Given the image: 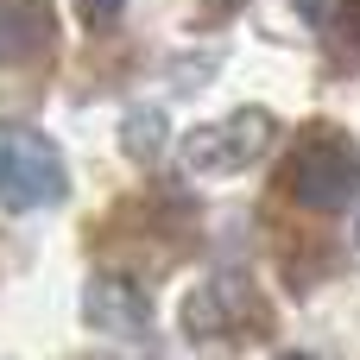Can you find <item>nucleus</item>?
<instances>
[{"mask_svg": "<svg viewBox=\"0 0 360 360\" xmlns=\"http://www.w3.org/2000/svg\"><path fill=\"white\" fill-rule=\"evenodd\" d=\"M354 247H360V221H354Z\"/></svg>", "mask_w": 360, "mask_h": 360, "instance_id": "9d476101", "label": "nucleus"}, {"mask_svg": "<svg viewBox=\"0 0 360 360\" xmlns=\"http://www.w3.org/2000/svg\"><path fill=\"white\" fill-rule=\"evenodd\" d=\"M63 190H70L63 152H57V146L38 133V127L0 120V209L32 215V209L63 202Z\"/></svg>", "mask_w": 360, "mask_h": 360, "instance_id": "f03ea898", "label": "nucleus"}, {"mask_svg": "<svg viewBox=\"0 0 360 360\" xmlns=\"http://www.w3.org/2000/svg\"><path fill=\"white\" fill-rule=\"evenodd\" d=\"M285 196L310 215H342L360 196V146L335 120H310L285 152Z\"/></svg>", "mask_w": 360, "mask_h": 360, "instance_id": "f257e3e1", "label": "nucleus"}, {"mask_svg": "<svg viewBox=\"0 0 360 360\" xmlns=\"http://www.w3.org/2000/svg\"><path fill=\"white\" fill-rule=\"evenodd\" d=\"M335 32L360 51V0H335Z\"/></svg>", "mask_w": 360, "mask_h": 360, "instance_id": "6e6552de", "label": "nucleus"}, {"mask_svg": "<svg viewBox=\"0 0 360 360\" xmlns=\"http://www.w3.org/2000/svg\"><path fill=\"white\" fill-rule=\"evenodd\" d=\"M278 360H316V354H278Z\"/></svg>", "mask_w": 360, "mask_h": 360, "instance_id": "1a4fd4ad", "label": "nucleus"}, {"mask_svg": "<svg viewBox=\"0 0 360 360\" xmlns=\"http://www.w3.org/2000/svg\"><path fill=\"white\" fill-rule=\"evenodd\" d=\"M120 13H127V0H76V25H82V32L120 25Z\"/></svg>", "mask_w": 360, "mask_h": 360, "instance_id": "0eeeda50", "label": "nucleus"}, {"mask_svg": "<svg viewBox=\"0 0 360 360\" xmlns=\"http://www.w3.org/2000/svg\"><path fill=\"white\" fill-rule=\"evenodd\" d=\"M272 139H278V120H272L266 108H234V114H221V120L190 127L177 152H184V165H190L196 177H234V171H253V165L272 152Z\"/></svg>", "mask_w": 360, "mask_h": 360, "instance_id": "7ed1b4c3", "label": "nucleus"}, {"mask_svg": "<svg viewBox=\"0 0 360 360\" xmlns=\"http://www.w3.org/2000/svg\"><path fill=\"white\" fill-rule=\"evenodd\" d=\"M57 38L51 0H0V63H32Z\"/></svg>", "mask_w": 360, "mask_h": 360, "instance_id": "39448f33", "label": "nucleus"}, {"mask_svg": "<svg viewBox=\"0 0 360 360\" xmlns=\"http://www.w3.org/2000/svg\"><path fill=\"white\" fill-rule=\"evenodd\" d=\"M82 323H89L95 335L139 342V335L152 329V297H146V285H133V278H120V272H95V278L82 285Z\"/></svg>", "mask_w": 360, "mask_h": 360, "instance_id": "20e7f679", "label": "nucleus"}, {"mask_svg": "<svg viewBox=\"0 0 360 360\" xmlns=\"http://www.w3.org/2000/svg\"><path fill=\"white\" fill-rule=\"evenodd\" d=\"M158 127H165V114H158V108H139V114H127L120 146H127L133 158H158Z\"/></svg>", "mask_w": 360, "mask_h": 360, "instance_id": "423d86ee", "label": "nucleus"}]
</instances>
